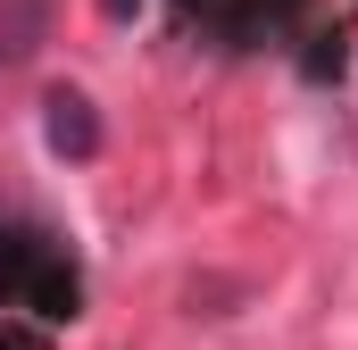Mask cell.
I'll return each mask as SVG.
<instances>
[{"label":"cell","instance_id":"7a4b0ae2","mask_svg":"<svg viewBox=\"0 0 358 350\" xmlns=\"http://www.w3.org/2000/svg\"><path fill=\"white\" fill-rule=\"evenodd\" d=\"M192 8H200V25L225 34V42H267V34H292V25H300L308 0H192Z\"/></svg>","mask_w":358,"mask_h":350},{"label":"cell","instance_id":"277c9868","mask_svg":"<svg viewBox=\"0 0 358 350\" xmlns=\"http://www.w3.org/2000/svg\"><path fill=\"white\" fill-rule=\"evenodd\" d=\"M50 42V0H0V67H25Z\"/></svg>","mask_w":358,"mask_h":350},{"label":"cell","instance_id":"3957f363","mask_svg":"<svg viewBox=\"0 0 358 350\" xmlns=\"http://www.w3.org/2000/svg\"><path fill=\"white\" fill-rule=\"evenodd\" d=\"M42 134H50L59 159H100V108H92L76 84H50V100H42Z\"/></svg>","mask_w":358,"mask_h":350},{"label":"cell","instance_id":"5b68a950","mask_svg":"<svg viewBox=\"0 0 358 350\" xmlns=\"http://www.w3.org/2000/svg\"><path fill=\"white\" fill-rule=\"evenodd\" d=\"M100 8H108V17H117V25H125V17H134V8H142V0H100Z\"/></svg>","mask_w":358,"mask_h":350},{"label":"cell","instance_id":"6da1fadb","mask_svg":"<svg viewBox=\"0 0 358 350\" xmlns=\"http://www.w3.org/2000/svg\"><path fill=\"white\" fill-rule=\"evenodd\" d=\"M0 300L34 317H76L84 309V267L42 225H0Z\"/></svg>","mask_w":358,"mask_h":350}]
</instances>
